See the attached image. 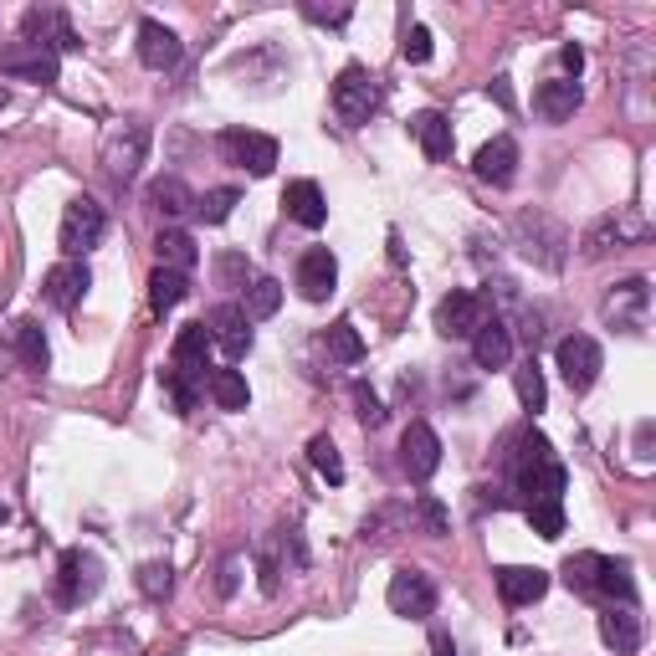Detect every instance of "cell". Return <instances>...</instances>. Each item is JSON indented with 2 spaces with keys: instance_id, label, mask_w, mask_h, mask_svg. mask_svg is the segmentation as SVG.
Here are the masks:
<instances>
[{
  "instance_id": "obj_1",
  "label": "cell",
  "mask_w": 656,
  "mask_h": 656,
  "mask_svg": "<svg viewBox=\"0 0 656 656\" xmlns=\"http://www.w3.org/2000/svg\"><path fill=\"white\" fill-rule=\"evenodd\" d=\"M0 78L16 82H37V88H52L62 78V57L41 41H6L0 47Z\"/></svg>"
},
{
  "instance_id": "obj_2",
  "label": "cell",
  "mask_w": 656,
  "mask_h": 656,
  "mask_svg": "<svg viewBox=\"0 0 656 656\" xmlns=\"http://www.w3.org/2000/svg\"><path fill=\"white\" fill-rule=\"evenodd\" d=\"M103 231H108L103 205H98L93 195H78V201H68V211H62V231H57V242H62V252H68L72 262H82V256L103 242Z\"/></svg>"
},
{
  "instance_id": "obj_3",
  "label": "cell",
  "mask_w": 656,
  "mask_h": 656,
  "mask_svg": "<svg viewBox=\"0 0 656 656\" xmlns=\"http://www.w3.org/2000/svg\"><path fill=\"white\" fill-rule=\"evenodd\" d=\"M98 585H103V564H98V554H88V549L62 554V564H57V601L68 605V610L93 601Z\"/></svg>"
},
{
  "instance_id": "obj_4",
  "label": "cell",
  "mask_w": 656,
  "mask_h": 656,
  "mask_svg": "<svg viewBox=\"0 0 656 656\" xmlns=\"http://www.w3.org/2000/svg\"><path fill=\"white\" fill-rule=\"evenodd\" d=\"M554 364H559L564 385L575 390V395H585V390L601 380L605 354H601V344H595L589 334H569V339H559V349H554Z\"/></svg>"
},
{
  "instance_id": "obj_5",
  "label": "cell",
  "mask_w": 656,
  "mask_h": 656,
  "mask_svg": "<svg viewBox=\"0 0 656 656\" xmlns=\"http://www.w3.org/2000/svg\"><path fill=\"white\" fill-rule=\"evenodd\" d=\"M385 601H390V610L395 616H405V620H426L431 610H436V579L426 575V569H395L390 575V585H385Z\"/></svg>"
},
{
  "instance_id": "obj_6",
  "label": "cell",
  "mask_w": 656,
  "mask_h": 656,
  "mask_svg": "<svg viewBox=\"0 0 656 656\" xmlns=\"http://www.w3.org/2000/svg\"><path fill=\"white\" fill-rule=\"evenodd\" d=\"M380 108V88L375 78L364 68H344L334 82V113L349 123V129H360V123H370V113Z\"/></svg>"
},
{
  "instance_id": "obj_7",
  "label": "cell",
  "mask_w": 656,
  "mask_h": 656,
  "mask_svg": "<svg viewBox=\"0 0 656 656\" xmlns=\"http://www.w3.org/2000/svg\"><path fill=\"white\" fill-rule=\"evenodd\" d=\"M221 154H226V164H236V170H246V174H272V164H277V139L256 134V129H226V134H221Z\"/></svg>"
},
{
  "instance_id": "obj_8",
  "label": "cell",
  "mask_w": 656,
  "mask_h": 656,
  "mask_svg": "<svg viewBox=\"0 0 656 656\" xmlns=\"http://www.w3.org/2000/svg\"><path fill=\"white\" fill-rule=\"evenodd\" d=\"M144 149H149V129L144 123H113L103 134V164L113 180H129V174L144 164Z\"/></svg>"
},
{
  "instance_id": "obj_9",
  "label": "cell",
  "mask_w": 656,
  "mask_h": 656,
  "mask_svg": "<svg viewBox=\"0 0 656 656\" xmlns=\"http://www.w3.org/2000/svg\"><path fill=\"white\" fill-rule=\"evenodd\" d=\"M483 323H487L483 297L467 293V287H452L442 297V309H436V334H446V339H472Z\"/></svg>"
},
{
  "instance_id": "obj_10",
  "label": "cell",
  "mask_w": 656,
  "mask_h": 656,
  "mask_svg": "<svg viewBox=\"0 0 656 656\" xmlns=\"http://www.w3.org/2000/svg\"><path fill=\"white\" fill-rule=\"evenodd\" d=\"M401 462H405V472H411V483L436 477V467H442V442H436V431H431L426 421H411V426H405Z\"/></svg>"
},
{
  "instance_id": "obj_11",
  "label": "cell",
  "mask_w": 656,
  "mask_h": 656,
  "mask_svg": "<svg viewBox=\"0 0 656 656\" xmlns=\"http://www.w3.org/2000/svg\"><path fill=\"white\" fill-rule=\"evenodd\" d=\"M88 287H93V272H88V262H57L52 272H47V287H41V293H47V303H52L57 313H72L82 303V293H88Z\"/></svg>"
},
{
  "instance_id": "obj_12",
  "label": "cell",
  "mask_w": 656,
  "mask_h": 656,
  "mask_svg": "<svg viewBox=\"0 0 656 656\" xmlns=\"http://www.w3.org/2000/svg\"><path fill=\"white\" fill-rule=\"evenodd\" d=\"M205 329H211V344L226 349V360H246V354H252V329H246L242 303H221V309H211Z\"/></svg>"
},
{
  "instance_id": "obj_13",
  "label": "cell",
  "mask_w": 656,
  "mask_h": 656,
  "mask_svg": "<svg viewBox=\"0 0 656 656\" xmlns=\"http://www.w3.org/2000/svg\"><path fill=\"white\" fill-rule=\"evenodd\" d=\"M180 57H185V47L164 21H139V62L149 72H170Z\"/></svg>"
},
{
  "instance_id": "obj_14",
  "label": "cell",
  "mask_w": 656,
  "mask_h": 656,
  "mask_svg": "<svg viewBox=\"0 0 656 656\" xmlns=\"http://www.w3.org/2000/svg\"><path fill=\"white\" fill-rule=\"evenodd\" d=\"M334 282H339V262L329 246L303 252V262H297V293L309 297V303H323V297L334 293Z\"/></svg>"
},
{
  "instance_id": "obj_15",
  "label": "cell",
  "mask_w": 656,
  "mask_h": 656,
  "mask_svg": "<svg viewBox=\"0 0 656 656\" xmlns=\"http://www.w3.org/2000/svg\"><path fill=\"white\" fill-rule=\"evenodd\" d=\"M170 370H180V375H190V380H205V370H211V329H205V323H185V329H180Z\"/></svg>"
},
{
  "instance_id": "obj_16",
  "label": "cell",
  "mask_w": 656,
  "mask_h": 656,
  "mask_svg": "<svg viewBox=\"0 0 656 656\" xmlns=\"http://www.w3.org/2000/svg\"><path fill=\"white\" fill-rule=\"evenodd\" d=\"M21 31H27L21 41H41V47H52L57 57L78 52V47H82V41L72 37V27H68V16H62V11H27V16H21Z\"/></svg>"
},
{
  "instance_id": "obj_17",
  "label": "cell",
  "mask_w": 656,
  "mask_h": 656,
  "mask_svg": "<svg viewBox=\"0 0 656 656\" xmlns=\"http://www.w3.org/2000/svg\"><path fill=\"white\" fill-rule=\"evenodd\" d=\"M472 170H477V180H487V185H513V174H518V144H513L508 134H497L493 144L477 149Z\"/></svg>"
},
{
  "instance_id": "obj_18",
  "label": "cell",
  "mask_w": 656,
  "mask_h": 656,
  "mask_svg": "<svg viewBox=\"0 0 656 656\" xmlns=\"http://www.w3.org/2000/svg\"><path fill=\"white\" fill-rule=\"evenodd\" d=\"M472 360L477 370H503L513 360V329L503 319H487L477 334H472Z\"/></svg>"
},
{
  "instance_id": "obj_19",
  "label": "cell",
  "mask_w": 656,
  "mask_h": 656,
  "mask_svg": "<svg viewBox=\"0 0 656 656\" xmlns=\"http://www.w3.org/2000/svg\"><path fill=\"white\" fill-rule=\"evenodd\" d=\"M601 642L616 656L642 652V616H636L630 605H610V610L601 616Z\"/></svg>"
},
{
  "instance_id": "obj_20",
  "label": "cell",
  "mask_w": 656,
  "mask_h": 656,
  "mask_svg": "<svg viewBox=\"0 0 656 656\" xmlns=\"http://www.w3.org/2000/svg\"><path fill=\"white\" fill-rule=\"evenodd\" d=\"M282 205H287V215H293L297 226H309V231H319L329 221V201H323V190L313 180H293V185L282 190Z\"/></svg>"
},
{
  "instance_id": "obj_21",
  "label": "cell",
  "mask_w": 656,
  "mask_h": 656,
  "mask_svg": "<svg viewBox=\"0 0 656 656\" xmlns=\"http://www.w3.org/2000/svg\"><path fill=\"white\" fill-rule=\"evenodd\" d=\"M579 82H569V78H554V82H544L534 93V113L544 123H564V119H575V108H579Z\"/></svg>"
},
{
  "instance_id": "obj_22",
  "label": "cell",
  "mask_w": 656,
  "mask_h": 656,
  "mask_svg": "<svg viewBox=\"0 0 656 656\" xmlns=\"http://www.w3.org/2000/svg\"><path fill=\"white\" fill-rule=\"evenodd\" d=\"M497 589H503V601H508V605H534V601L549 595V575H544V569L508 564V569H497Z\"/></svg>"
},
{
  "instance_id": "obj_23",
  "label": "cell",
  "mask_w": 656,
  "mask_h": 656,
  "mask_svg": "<svg viewBox=\"0 0 656 656\" xmlns=\"http://www.w3.org/2000/svg\"><path fill=\"white\" fill-rule=\"evenodd\" d=\"M411 134L415 144L426 149V160H452V119L446 113H436V108H426V113H415L411 119Z\"/></svg>"
},
{
  "instance_id": "obj_24",
  "label": "cell",
  "mask_w": 656,
  "mask_h": 656,
  "mask_svg": "<svg viewBox=\"0 0 656 656\" xmlns=\"http://www.w3.org/2000/svg\"><path fill=\"white\" fill-rule=\"evenodd\" d=\"M564 483H569V477H564L559 462H544V467L523 472V477H518V493L528 497V503H559V497H564Z\"/></svg>"
},
{
  "instance_id": "obj_25",
  "label": "cell",
  "mask_w": 656,
  "mask_h": 656,
  "mask_svg": "<svg viewBox=\"0 0 656 656\" xmlns=\"http://www.w3.org/2000/svg\"><path fill=\"white\" fill-rule=\"evenodd\" d=\"M205 390H211V401L221 405V411H246V405H252V390H246L242 370H211V375H205Z\"/></svg>"
},
{
  "instance_id": "obj_26",
  "label": "cell",
  "mask_w": 656,
  "mask_h": 656,
  "mask_svg": "<svg viewBox=\"0 0 656 656\" xmlns=\"http://www.w3.org/2000/svg\"><path fill=\"white\" fill-rule=\"evenodd\" d=\"M149 205H154L160 215H170V221H180V215L195 211V195L185 190V180L164 174V180H154V185H149Z\"/></svg>"
},
{
  "instance_id": "obj_27",
  "label": "cell",
  "mask_w": 656,
  "mask_h": 656,
  "mask_svg": "<svg viewBox=\"0 0 656 656\" xmlns=\"http://www.w3.org/2000/svg\"><path fill=\"white\" fill-rule=\"evenodd\" d=\"M154 252H160V268H170V272H190L201 262V246L190 242V231H160Z\"/></svg>"
},
{
  "instance_id": "obj_28",
  "label": "cell",
  "mask_w": 656,
  "mask_h": 656,
  "mask_svg": "<svg viewBox=\"0 0 656 656\" xmlns=\"http://www.w3.org/2000/svg\"><path fill=\"white\" fill-rule=\"evenodd\" d=\"M11 344H16V360L27 364V370H47V364H52V349H47V334H41V323H37V319H21V323H16Z\"/></svg>"
},
{
  "instance_id": "obj_29",
  "label": "cell",
  "mask_w": 656,
  "mask_h": 656,
  "mask_svg": "<svg viewBox=\"0 0 656 656\" xmlns=\"http://www.w3.org/2000/svg\"><path fill=\"white\" fill-rule=\"evenodd\" d=\"M605 554H569L564 559V585L579 589V595H601V579H605Z\"/></svg>"
},
{
  "instance_id": "obj_30",
  "label": "cell",
  "mask_w": 656,
  "mask_h": 656,
  "mask_svg": "<svg viewBox=\"0 0 656 656\" xmlns=\"http://www.w3.org/2000/svg\"><path fill=\"white\" fill-rule=\"evenodd\" d=\"M190 293V277L185 272H170V268H154V277H149V309L154 313H170L180 309Z\"/></svg>"
},
{
  "instance_id": "obj_31",
  "label": "cell",
  "mask_w": 656,
  "mask_h": 656,
  "mask_svg": "<svg viewBox=\"0 0 656 656\" xmlns=\"http://www.w3.org/2000/svg\"><path fill=\"white\" fill-rule=\"evenodd\" d=\"M277 309H282V282H277V277H252V287H246V297H242L246 323L272 319Z\"/></svg>"
},
{
  "instance_id": "obj_32",
  "label": "cell",
  "mask_w": 656,
  "mask_h": 656,
  "mask_svg": "<svg viewBox=\"0 0 656 656\" xmlns=\"http://www.w3.org/2000/svg\"><path fill=\"white\" fill-rule=\"evenodd\" d=\"M544 462H554V452H549V436H544V431H523V436H518V452L508 456V467H513V483H518L523 472L544 467Z\"/></svg>"
},
{
  "instance_id": "obj_33",
  "label": "cell",
  "mask_w": 656,
  "mask_h": 656,
  "mask_svg": "<svg viewBox=\"0 0 656 656\" xmlns=\"http://www.w3.org/2000/svg\"><path fill=\"white\" fill-rule=\"evenodd\" d=\"M282 544H287V534H268L262 544H256V575H262V595H277V585H282Z\"/></svg>"
},
{
  "instance_id": "obj_34",
  "label": "cell",
  "mask_w": 656,
  "mask_h": 656,
  "mask_svg": "<svg viewBox=\"0 0 656 656\" xmlns=\"http://www.w3.org/2000/svg\"><path fill=\"white\" fill-rule=\"evenodd\" d=\"M323 349H329V360H339V364H360L364 360V339H360L354 323H334V329L323 334Z\"/></svg>"
},
{
  "instance_id": "obj_35",
  "label": "cell",
  "mask_w": 656,
  "mask_h": 656,
  "mask_svg": "<svg viewBox=\"0 0 656 656\" xmlns=\"http://www.w3.org/2000/svg\"><path fill=\"white\" fill-rule=\"evenodd\" d=\"M236 201H242V190H231V185H221V190H205L201 201H195V215H201L205 226H221V221H231V211H236Z\"/></svg>"
},
{
  "instance_id": "obj_36",
  "label": "cell",
  "mask_w": 656,
  "mask_h": 656,
  "mask_svg": "<svg viewBox=\"0 0 656 656\" xmlns=\"http://www.w3.org/2000/svg\"><path fill=\"white\" fill-rule=\"evenodd\" d=\"M513 385H518V401H523V411H544V401H549V390H544V370H538L534 360L523 364L518 375H513Z\"/></svg>"
},
{
  "instance_id": "obj_37",
  "label": "cell",
  "mask_w": 656,
  "mask_h": 656,
  "mask_svg": "<svg viewBox=\"0 0 656 656\" xmlns=\"http://www.w3.org/2000/svg\"><path fill=\"white\" fill-rule=\"evenodd\" d=\"M309 456H313V467L329 477V483H344V456H339V446H334V436H313L309 442Z\"/></svg>"
},
{
  "instance_id": "obj_38",
  "label": "cell",
  "mask_w": 656,
  "mask_h": 656,
  "mask_svg": "<svg viewBox=\"0 0 656 656\" xmlns=\"http://www.w3.org/2000/svg\"><path fill=\"white\" fill-rule=\"evenodd\" d=\"M139 589H144L149 601H170V589H174V569H170L164 559L139 564Z\"/></svg>"
},
{
  "instance_id": "obj_39",
  "label": "cell",
  "mask_w": 656,
  "mask_h": 656,
  "mask_svg": "<svg viewBox=\"0 0 656 656\" xmlns=\"http://www.w3.org/2000/svg\"><path fill=\"white\" fill-rule=\"evenodd\" d=\"M160 385H164V395H170V405L180 415H190L195 411V401H201V390H195V380L190 375H180V370H164L160 375Z\"/></svg>"
},
{
  "instance_id": "obj_40",
  "label": "cell",
  "mask_w": 656,
  "mask_h": 656,
  "mask_svg": "<svg viewBox=\"0 0 656 656\" xmlns=\"http://www.w3.org/2000/svg\"><path fill=\"white\" fill-rule=\"evenodd\" d=\"M601 595H610V601L630 605V595H636V585H630V564H620V559H610V564H605Z\"/></svg>"
},
{
  "instance_id": "obj_41",
  "label": "cell",
  "mask_w": 656,
  "mask_h": 656,
  "mask_svg": "<svg viewBox=\"0 0 656 656\" xmlns=\"http://www.w3.org/2000/svg\"><path fill=\"white\" fill-rule=\"evenodd\" d=\"M528 523L538 538H559L564 534V508L559 503H528Z\"/></svg>"
},
{
  "instance_id": "obj_42",
  "label": "cell",
  "mask_w": 656,
  "mask_h": 656,
  "mask_svg": "<svg viewBox=\"0 0 656 656\" xmlns=\"http://www.w3.org/2000/svg\"><path fill=\"white\" fill-rule=\"evenodd\" d=\"M354 415H360V426H385V405H380V395L370 385H354Z\"/></svg>"
},
{
  "instance_id": "obj_43",
  "label": "cell",
  "mask_w": 656,
  "mask_h": 656,
  "mask_svg": "<svg viewBox=\"0 0 656 656\" xmlns=\"http://www.w3.org/2000/svg\"><path fill=\"white\" fill-rule=\"evenodd\" d=\"M215 282H221V287H246V256L242 252L215 256Z\"/></svg>"
},
{
  "instance_id": "obj_44",
  "label": "cell",
  "mask_w": 656,
  "mask_h": 656,
  "mask_svg": "<svg viewBox=\"0 0 656 656\" xmlns=\"http://www.w3.org/2000/svg\"><path fill=\"white\" fill-rule=\"evenodd\" d=\"M620 236H626V231H620L616 221H601V226L585 236V256H589V262H595V256H605V252H610V242H620Z\"/></svg>"
},
{
  "instance_id": "obj_45",
  "label": "cell",
  "mask_w": 656,
  "mask_h": 656,
  "mask_svg": "<svg viewBox=\"0 0 656 656\" xmlns=\"http://www.w3.org/2000/svg\"><path fill=\"white\" fill-rule=\"evenodd\" d=\"M415 518L426 523V534H431V538H442V534H446V508L436 503V497H421V503H415Z\"/></svg>"
},
{
  "instance_id": "obj_46",
  "label": "cell",
  "mask_w": 656,
  "mask_h": 656,
  "mask_svg": "<svg viewBox=\"0 0 656 656\" xmlns=\"http://www.w3.org/2000/svg\"><path fill=\"white\" fill-rule=\"evenodd\" d=\"M401 52H405V62H431V31L411 27L405 31V41H401Z\"/></svg>"
},
{
  "instance_id": "obj_47",
  "label": "cell",
  "mask_w": 656,
  "mask_h": 656,
  "mask_svg": "<svg viewBox=\"0 0 656 656\" xmlns=\"http://www.w3.org/2000/svg\"><path fill=\"white\" fill-rule=\"evenodd\" d=\"M303 16H309V21H349V6H334V11H329V6H303Z\"/></svg>"
},
{
  "instance_id": "obj_48",
  "label": "cell",
  "mask_w": 656,
  "mask_h": 656,
  "mask_svg": "<svg viewBox=\"0 0 656 656\" xmlns=\"http://www.w3.org/2000/svg\"><path fill=\"white\" fill-rule=\"evenodd\" d=\"M559 62L569 68V82H575V78H579V68H585V47H579V41H569V47L559 52Z\"/></svg>"
},
{
  "instance_id": "obj_49",
  "label": "cell",
  "mask_w": 656,
  "mask_h": 656,
  "mask_svg": "<svg viewBox=\"0 0 656 656\" xmlns=\"http://www.w3.org/2000/svg\"><path fill=\"white\" fill-rule=\"evenodd\" d=\"M236 575H242V559L231 554V559L221 564V595H236Z\"/></svg>"
},
{
  "instance_id": "obj_50",
  "label": "cell",
  "mask_w": 656,
  "mask_h": 656,
  "mask_svg": "<svg viewBox=\"0 0 656 656\" xmlns=\"http://www.w3.org/2000/svg\"><path fill=\"white\" fill-rule=\"evenodd\" d=\"M493 98H497L503 108H513V88H508V78H497V82H493Z\"/></svg>"
},
{
  "instance_id": "obj_51",
  "label": "cell",
  "mask_w": 656,
  "mask_h": 656,
  "mask_svg": "<svg viewBox=\"0 0 656 656\" xmlns=\"http://www.w3.org/2000/svg\"><path fill=\"white\" fill-rule=\"evenodd\" d=\"M0 523H6V508H0Z\"/></svg>"
}]
</instances>
